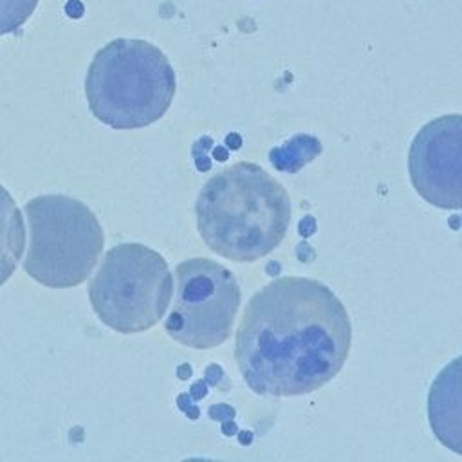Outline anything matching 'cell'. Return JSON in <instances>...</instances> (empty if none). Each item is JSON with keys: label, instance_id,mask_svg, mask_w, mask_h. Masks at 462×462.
Masks as SVG:
<instances>
[{"label": "cell", "instance_id": "1", "mask_svg": "<svg viewBox=\"0 0 462 462\" xmlns=\"http://www.w3.org/2000/svg\"><path fill=\"white\" fill-rule=\"evenodd\" d=\"M350 345V316L332 289L282 276L251 296L236 328L235 359L254 393L294 397L332 381Z\"/></svg>", "mask_w": 462, "mask_h": 462}, {"label": "cell", "instance_id": "2", "mask_svg": "<svg viewBox=\"0 0 462 462\" xmlns=\"http://www.w3.org/2000/svg\"><path fill=\"white\" fill-rule=\"evenodd\" d=\"M202 242L231 262H256L274 251L291 224L282 182L254 162H235L211 175L195 202Z\"/></svg>", "mask_w": 462, "mask_h": 462}, {"label": "cell", "instance_id": "3", "mask_svg": "<svg viewBox=\"0 0 462 462\" xmlns=\"http://www.w3.org/2000/svg\"><path fill=\"white\" fill-rule=\"evenodd\" d=\"M175 70L166 54L139 38H116L101 47L85 76L92 116L114 130H137L171 106Z\"/></svg>", "mask_w": 462, "mask_h": 462}, {"label": "cell", "instance_id": "4", "mask_svg": "<svg viewBox=\"0 0 462 462\" xmlns=\"http://www.w3.org/2000/svg\"><path fill=\"white\" fill-rule=\"evenodd\" d=\"M25 273L51 289L83 283L105 245L103 227L94 211L69 195H38L25 202Z\"/></svg>", "mask_w": 462, "mask_h": 462}, {"label": "cell", "instance_id": "5", "mask_svg": "<svg viewBox=\"0 0 462 462\" xmlns=\"http://www.w3.org/2000/svg\"><path fill=\"white\" fill-rule=\"evenodd\" d=\"M171 289L164 256L144 244L128 242L106 251L88 283V300L103 325L119 334H139L164 316Z\"/></svg>", "mask_w": 462, "mask_h": 462}, {"label": "cell", "instance_id": "6", "mask_svg": "<svg viewBox=\"0 0 462 462\" xmlns=\"http://www.w3.org/2000/svg\"><path fill=\"white\" fill-rule=\"evenodd\" d=\"M175 291L166 334L189 348L209 350L222 345L233 330L240 307L235 274L211 258H188L175 271Z\"/></svg>", "mask_w": 462, "mask_h": 462}, {"label": "cell", "instance_id": "7", "mask_svg": "<svg viewBox=\"0 0 462 462\" xmlns=\"http://www.w3.org/2000/svg\"><path fill=\"white\" fill-rule=\"evenodd\" d=\"M413 189L440 209L460 208L462 189V117L444 114L428 121L408 152Z\"/></svg>", "mask_w": 462, "mask_h": 462}, {"label": "cell", "instance_id": "8", "mask_svg": "<svg viewBox=\"0 0 462 462\" xmlns=\"http://www.w3.org/2000/svg\"><path fill=\"white\" fill-rule=\"evenodd\" d=\"M453 359L435 383L428 397V415L430 424L440 442L453 451H460V384H458V363Z\"/></svg>", "mask_w": 462, "mask_h": 462}, {"label": "cell", "instance_id": "9", "mask_svg": "<svg viewBox=\"0 0 462 462\" xmlns=\"http://www.w3.org/2000/svg\"><path fill=\"white\" fill-rule=\"evenodd\" d=\"M25 247L22 211L0 184V287L13 276Z\"/></svg>", "mask_w": 462, "mask_h": 462}, {"label": "cell", "instance_id": "10", "mask_svg": "<svg viewBox=\"0 0 462 462\" xmlns=\"http://www.w3.org/2000/svg\"><path fill=\"white\" fill-rule=\"evenodd\" d=\"M40 0H0V36L20 29L34 13Z\"/></svg>", "mask_w": 462, "mask_h": 462}]
</instances>
